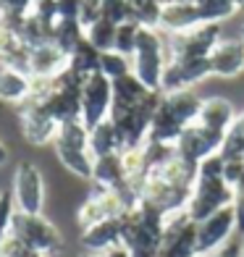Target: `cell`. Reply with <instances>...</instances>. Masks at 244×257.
<instances>
[{
	"label": "cell",
	"instance_id": "obj_37",
	"mask_svg": "<svg viewBox=\"0 0 244 257\" xmlns=\"http://www.w3.org/2000/svg\"><path fill=\"white\" fill-rule=\"evenodd\" d=\"M6 158H8V150H6L3 142H0V163H6Z\"/></svg>",
	"mask_w": 244,
	"mask_h": 257
},
{
	"label": "cell",
	"instance_id": "obj_25",
	"mask_svg": "<svg viewBox=\"0 0 244 257\" xmlns=\"http://www.w3.org/2000/svg\"><path fill=\"white\" fill-rule=\"evenodd\" d=\"M126 3H129V14H132V21H134V24L158 29L160 8H163L158 0H126Z\"/></svg>",
	"mask_w": 244,
	"mask_h": 257
},
{
	"label": "cell",
	"instance_id": "obj_3",
	"mask_svg": "<svg viewBox=\"0 0 244 257\" xmlns=\"http://www.w3.org/2000/svg\"><path fill=\"white\" fill-rule=\"evenodd\" d=\"M166 50L168 58H202L210 55L213 48L223 40L220 37V24H200L181 34H166Z\"/></svg>",
	"mask_w": 244,
	"mask_h": 257
},
{
	"label": "cell",
	"instance_id": "obj_22",
	"mask_svg": "<svg viewBox=\"0 0 244 257\" xmlns=\"http://www.w3.org/2000/svg\"><path fill=\"white\" fill-rule=\"evenodd\" d=\"M55 147H71V150H87L89 153V128L81 121H68L58 126Z\"/></svg>",
	"mask_w": 244,
	"mask_h": 257
},
{
	"label": "cell",
	"instance_id": "obj_23",
	"mask_svg": "<svg viewBox=\"0 0 244 257\" xmlns=\"http://www.w3.org/2000/svg\"><path fill=\"white\" fill-rule=\"evenodd\" d=\"M197 11L205 24H220L223 19L239 14V0H197Z\"/></svg>",
	"mask_w": 244,
	"mask_h": 257
},
{
	"label": "cell",
	"instance_id": "obj_2",
	"mask_svg": "<svg viewBox=\"0 0 244 257\" xmlns=\"http://www.w3.org/2000/svg\"><path fill=\"white\" fill-rule=\"evenodd\" d=\"M113 108V81L102 76L100 71L84 79L81 87V123L87 128H95L97 123L110 118Z\"/></svg>",
	"mask_w": 244,
	"mask_h": 257
},
{
	"label": "cell",
	"instance_id": "obj_11",
	"mask_svg": "<svg viewBox=\"0 0 244 257\" xmlns=\"http://www.w3.org/2000/svg\"><path fill=\"white\" fill-rule=\"evenodd\" d=\"M66 68H68V55L53 42L29 50V76L53 79L61 71H66Z\"/></svg>",
	"mask_w": 244,
	"mask_h": 257
},
{
	"label": "cell",
	"instance_id": "obj_24",
	"mask_svg": "<svg viewBox=\"0 0 244 257\" xmlns=\"http://www.w3.org/2000/svg\"><path fill=\"white\" fill-rule=\"evenodd\" d=\"M220 155H223V160L244 158V113H236V118L226 128L223 145H220Z\"/></svg>",
	"mask_w": 244,
	"mask_h": 257
},
{
	"label": "cell",
	"instance_id": "obj_8",
	"mask_svg": "<svg viewBox=\"0 0 244 257\" xmlns=\"http://www.w3.org/2000/svg\"><path fill=\"white\" fill-rule=\"evenodd\" d=\"M19 118H21V132H24V137L29 139L32 145L55 142L58 123L40 108V105H34V102L19 105Z\"/></svg>",
	"mask_w": 244,
	"mask_h": 257
},
{
	"label": "cell",
	"instance_id": "obj_7",
	"mask_svg": "<svg viewBox=\"0 0 244 257\" xmlns=\"http://www.w3.org/2000/svg\"><path fill=\"white\" fill-rule=\"evenodd\" d=\"M207 58H210V76L236 79L244 74V42H241V37L220 40Z\"/></svg>",
	"mask_w": 244,
	"mask_h": 257
},
{
	"label": "cell",
	"instance_id": "obj_36",
	"mask_svg": "<svg viewBox=\"0 0 244 257\" xmlns=\"http://www.w3.org/2000/svg\"><path fill=\"white\" fill-rule=\"evenodd\" d=\"M220 257H239V247H228L223 254H220Z\"/></svg>",
	"mask_w": 244,
	"mask_h": 257
},
{
	"label": "cell",
	"instance_id": "obj_41",
	"mask_svg": "<svg viewBox=\"0 0 244 257\" xmlns=\"http://www.w3.org/2000/svg\"><path fill=\"white\" fill-rule=\"evenodd\" d=\"M102 3H105V0H102Z\"/></svg>",
	"mask_w": 244,
	"mask_h": 257
},
{
	"label": "cell",
	"instance_id": "obj_18",
	"mask_svg": "<svg viewBox=\"0 0 244 257\" xmlns=\"http://www.w3.org/2000/svg\"><path fill=\"white\" fill-rule=\"evenodd\" d=\"M231 223H234V210H231V207H223V210H218V213H213L210 218H205L202 228H200V236H197L200 249L215 247V244L228 233Z\"/></svg>",
	"mask_w": 244,
	"mask_h": 257
},
{
	"label": "cell",
	"instance_id": "obj_5",
	"mask_svg": "<svg viewBox=\"0 0 244 257\" xmlns=\"http://www.w3.org/2000/svg\"><path fill=\"white\" fill-rule=\"evenodd\" d=\"M210 76V58H168L166 71H163L160 92H181L192 89V84Z\"/></svg>",
	"mask_w": 244,
	"mask_h": 257
},
{
	"label": "cell",
	"instance_id": "obj_38",
	"mask_svg": "<svg viewBox=\"0 0 244 257\" xmlns=\"http://www.w3.org/2000/svg\"><path fill=\"white\" fill-rule=\"evenodd\" d=\"M158 3H160V6H168V3H173V0H158Z\"/></svg>",
	"mask_w": 244,
	"mask_h": 257
},
{
	"label": "cell",
	"instance_id": "obj_20",
	"mask_svg": "<svg viewBox=\"0 0 244 257\" xmlns=\"http://www.w3.org/2000/svg\"><path fill=\"white\" fill-rule=\"evenodd\" d=\"M100 55L102 53L97 48H92V45L87 42V37H84V42H79L76 50L68 55V68H74L79 76L87 79V76L100 71Z\"/></svg>",
	"mask_w": 244,
	"mask_h": 257
},
{
	"label": "cell",
	"instance_id": "obj_30",
	"mask_svg": "<svg viewBox=\"0 0 244 257\" xmlns=\"http://www.w3.org/2000/svg\"><path fill=\"white\" fill-rule=\"evenodd\" d=\"M102 19L110 21V24H115V27L132 21L129 3H126V0H105V3H102Z\"/></svg>",
	"mask_w": 244,
	"mask_h": 257
},
{
	"label": "cell",
	"instance_id": "obj_39",
	"mask_svg": "<svg viewBox=\"0 0 244 257\" xmlns=\"http://www.w3.org/2000/svg\"><path fill=\"white\" fill-rule=\"evenodd\" d=\"M239 11H244V0H239Z\"/></svg>",
	"mask_w": 244,
	"mask_h": 257
},
{
	"label": "cell",
	"instance_id": "obj_34",
	"mask_svg": "<svg viewBox=\"0 0 244 257\" xmlns=\"http://www.w3.org/2000/svg\"><path fill=\"white\" fill-rule=\"evenodd\" d=\"M32 0H0V11H16V14H29Z\"/></svg>",
	"mask_w": 244,
	"mask_h": 257
},
{
	"label": "cell",
	"instance_id": "obj_40",
	"mask_svg": "<svg viewBox=\"0 0 244 257\" xmlns=\"http://www.w3.org/2000/svg\"><path fill=\"white\" fill-rule=\"evenodd\" d=\"M241 42H244V27H241Z\"/></svg>",
	"mask_w": 244,
	"mask_h": 257
},
{
	"label": "cell",
	"instance_id": "obj_15",
	"mask_svg": "<svg viewBox=\"0 0 244 257\" xmlns=\"http://www.w3.org/2000/svg\"><path fill=\"white\" fill-rule=\"evenodd\" d=\"M234 118H236V108L231 105V100L220 97V95H213V97H205L197 123L205 126L207 132L226 134V128L231 126V121H234Z\"/></svg>",
	"mask_w": 244,
	"mask_h": 257
},
{
	"label": "cell",
	"instance_id": "obj_14",
	"mask_svg": "<svg viewBox=\"0 0 244 257\" xmlns=\"http://www.w3.org/2000/svg\"><path fill=\"white\" fill-rule=\"evenodd\" d=\"M228 197V184L226 181H218V179H202L197 184V197L192 202V213L197 218H210L213 213L223 210L220 205L226 202Z\"/></svg>",
	"mask_w": 244,
	"mask_h": 257
},
{
	"label": "cell",
	"instance_id": "obj_28",
	"mask_svg": "<svg viewBox=\"0 0 244 257\" xmlns=\"http://www.w3.org/2000/svg\"><path fill=\"white\" fill-rule=\"evenodd\" d=\"M100 74L108 76L110 81L118 79V76L132 74V58H126V55L115 53V50L102 53V55H100Z\"/></svg>",
	"mask_w": 244,
	"mask_h": 257
},
{
	"label": "cell",
	"instance_id": "obj_35",
	"mask_svg": "<svg viewBox=\"0 0 244 257\" xmlns=\"http://www.w3.org/2000/svg\"><path fill=\"white\" fill-rule=\"evenodd\" d=\"M11 215V210H8V202H0V231L6 228V220Z\"/></svg>",
	"mask_w": 244,
	"mask_h": 257
},
{
	"label": "cell",
	"instance_id": "obj_21",
	"mask_svg": "<svg viewBox=\"0 0 244 257\" xmlns=\"http://www.w3.org/2000/svg\"><path fill=\"white\" fill-rule=\"evenodd\" d=\"M84 27L79 21H71V19H58L55 21V29H53V45H58L66 55H71L76 50L79 42H84Z\"/></svg>",
	"mask_w": 244,
	"mask_h": 257
},
{
	"label": "cell",
	"instance_id": "obj_1",
	"mask_svg": "<svg viewBox=\"0 0 244 257\" xmlns=\"http://www.w3.org/2000/svg\"><path fill=\"white\" fill-rule=\"evenodd\" d=\"M168 63V50L160 29L139 27L137 32V50L132 55V74L142 81V87L150 92H160L163 71Z\"/></svg>",
	"mask_w": 244,
	"mask_h": 257
},
{
	"label": "cell",
	"instance_id": "obj_27",
	"mask_svg": "<svg viewBox=\"0 0 244 257\" xmlns=\"http://www.w3.org/2000/svg\"><path fill=\"white\" fill-rule=\"evenodd\" d=\"M92 176L105 181V184H115V179L124 181L126 173H124V163H121V153H113L105 158H97L95 166H92Z\"/></svg>",
	"mask_w": 244,
	"mask_h": 257
},
{
	"label": "cell",
	"instance_id": "obj_12",
	"mask_svg": "<svg viewBox=\"0 0 244 257\" xmlns=\"http://www.w3.org/2000/svg\"><path fill=\"white\" fill-rule=\"evenodd\" d=\"M202 97L197 95V92L192 89H181V92H163L160 97V105L166 108L173 118H176L184 128H187L189 123H194L197 118H200V110H202Z\"/></svg>",
	"mask_w": 244,
	"mask_h": 257
},
{
	"label": "cell",
	"instance_id": "obj_31",
	"mask_svg": "<svg viewBox=\"0 0 244 257\" xmlns=\"http://www.w3.org/2000/svg\"><path fill=\"white\" fill-rule=\"evenodd\" d=\"M100 19H102V0H84L81 3V14H79V24L84 29H89Z\"/></svg>",
	"mask_w": 244,
	"mask_h": 257
},
{
	"label": "cell",
	"instance_id": "obj_29",
	"mask_svg": "<svg viewBox=\"0 0 244 257\" xmlns=\"http://www.w3.org/2000/svg\"><path fill=\"white\" fill-rule=\"evenodd\" d=\"M137 32H139V24H134V21L115 27V53L132 58L137 50Z\"/></svg>",
	"mask_w": 244,
	"mask_h": 257
},
{
	"label": "cell",
	"instance_id": "obj_32",
	"mask_svg": "<svg viewBox=\"0 0 244 257\" xmlns=\"http://www.w3.org/2000/svg\"><path fill=\"white\" fill-rule=\"evenodd\" d=\"M29 14L55 24V21H58V0H32Z\"/></svg>",
	"mask_w": 244,
	"mask_h": 257
},
{
	"label": "cell",
	"instance_id": "obj_10",
	"mask_svg": "<svg viewBox=\"0 0 244 257\" xmlns=\"http://www.w3.org/2000/svg\"><path fill=\"white\" fill-rule=\"evenodd\" d=\"M40 108L58 126L68 121H81V89H55L48 100L40 102Z\"/></svg>",
	"mask_w": 244,
	"mask_h": 257
},
{
	"label": "cell",
	"instance_id": "obj_13",
	"mask_svg": "<svg viewBox=\"0 0 244 257\" xmlns=\"http://www.w3.org/2000/svg\"><path fill=\"white\" fill-rule=\"evenodd\" d=\"M16 200H19L21 210H24L27 215L40 210L42 181H40V173L32 163H21L19 171H16Z\"/></svg>",
	"mask_w": 244,
	"mask_h": 257
},
{
	"label": "cell",
	"instance_id": "obj_9",
	"mask_svg": "<svg viewBox=\"0 0 244 257\" xmlns=\"http://www.w3.org/2000/svg\"><path fill=\"white\" fill-rule=\"evenodd\" d=\"M205 24L197 6L192 3H168L160 8V21H158V29L163 34H181V32H189L194 27Z\"/></svg>",
	"mask_w": 244,
	"mask_h": 257
},
{
	"label": "cell",
	"instance_id": "obj_6",
	"mask_svg": "<svg viewBox=\"0 0 244 257\" xmlns=\"http://www.w3.org/2000/svg\"><path fill=\"white\" fill-rule=\"evenodd\" d=\"M153 92L142 87L134 74H126L113 79V108H110V121H121L129 113H134L139 105H142Z\"/></svg>",
	"mask_w": 244,
	"mask_h": 257
},
{
	"label": "cell",
	"instance_id": "obj_4",
	"mask_svg": "<svg viewBox=\"0 0 244 257\" xmlns=\"http://www.w3.org/2000/svg\"><path fill=\"white\" fill-rule=\"evenodd\" d=\"M220 145H223V134L207 132L205 126H200L194 121L181 132V137L176 139L173 147H176V155L181 160H187L189 166H200L205 158L220 153Z\"/></svg>",
	"mask_w": 244,
	"mask_h": 257
},
{
	"label": "cell",
	"instance_id": "obj_17",
	"mask_svg": "<svg viewBox=\"0 0 244 257\" xmlns=\"http://www.w3.org/2000/svg\"><path fill=\"white\" fill-rule=\"evenodd\" d=\"M32 76L16 68H0V100L11 105H24L29 100Z\"/></svg>",
	"mask_w": 244,
	"mask_h": 257
},
{
	"label": "cell",
	"instance_id": "obj_33",
	"mask_svg": "<svg viewBox=\"0 0 244 257\" xmlns=\"http://www.w3.org/2000/svg\"><path fill=\"white\" fill-rule=\"evenodd\" d=\"M81 3H84V0H58V19H71V21H79Z\"/></svg>",
	"mask_w": 244,
	"mask_h": 257
},
{
	"label": "cell",
	"instance_id": "obj_19",
	"mask_svg": "<svg viewBox=\"0 0 244 257\" xmlns=\"http://www.w3.org/2000/svg\"><path fill=\"white\" fill-rule=\"evenodd\" d=\"M113 153H121V142H118V134H115V123L108 118L97 123L95 128H89V155L105 158Z\"/></svg>",
	"mask_w": 244,
	"mask_h": 257
},
{
	"label": "cell",
	"instance_id": "obj_16",
	"mask_svg": "<svg viewBox=\"0 0 244 257\" xmlns=\"http://www.w3.org/2000/svg\"><path fill=\"white\" fill-rule=\"evenodd\" d=\"M0 68H16L29 74V48L19 34L0 29Z\"/></svg>",
	"mask_w": 244,
	"mask_h": 257
},
{
	"label": "cell",
	"instance_id": "obj_26",
	"mask_svg": "<svg viewBox=\"0 0 244 257\" xmlns=\"http://www.w3.org/2000/svg\"><path fill=\"white\" fill-rule=\"evenodd\" d=\"M84 34H87V42L92 45V48H97L100 53L115 50V24H110V21L100 19L97 24L84 29Z\"/></svg>",
	"mask_w": 244,
	"mask_h": 257
}]
</instances>
